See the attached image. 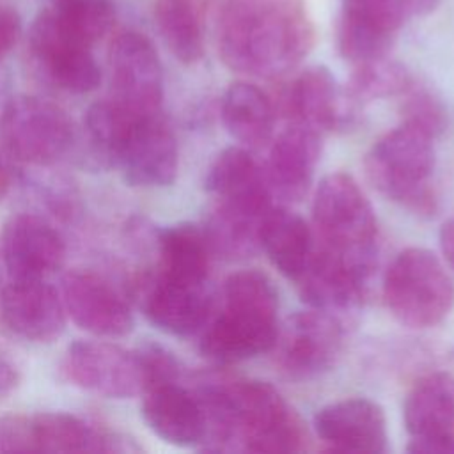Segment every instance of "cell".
Here are the masks:
<instances>
[{
  "instance_id": "cell-1",
  "label": "cell",
  "mask_w": 454,
  "mask_h": 454,
  "mask_svg": "<svg viewBox=\"0 0 454 454\" xmlns=\"http://www.w3.org/2000/svg\"><path fill=\"white\" fill-rule=\"evenodd\" d=\"M206 452L280 454L305 449V429L275 387L259 380H209L195 388Z\"/></svg>"
},
{
  "instance_id": "cell-2",
  "label": "cell",
  "mask_w": 454,
  "mask_h": 454,
  "mask_svg": "<svg viewBox=\"0 0 454 454\" xmlns=\"http://www.w3.org/2000/svg\"><path fill=\"white\" fill-rule=\"evenodd\" d=\"M316 39L305 0H220L216 46L223 64L247 76L293 71Z\"/></svg>"
},
{
  "instance_id": "cell-3",
  "label": "cell",
  "mask_w": 454,
  "mask_h": 454,
  "mask_svg": "<svg viewBox=\"0 0 454 454\" xmlns=\"http://www.w3.org/2000/svg\"><path fill=\"white\" fill-rule=\"evenodd\" d=\"M278 294L257 270H239L222 287V307L200 330L199 349L216 364H234L271 351L278 333Z\"/></svg>"
},
{
  "instance_id": "cell-4",
  "label": "cell",
  "mask_w": 454,
  "mask_h": 454,
  "mask_svg": "<svg viewBox=\"0 0 454 454\" xmlns=\"http://www.w3.org/2000/svg\"><path fill=\"white\" fill-rule=\"evenodd\" d=\"M312 231L316 241L371 277L378 254V222L374 209L344 172L325 176L312 200Z\"/></svg>"
},
{
  "instance_id": "cell-5",
  "label": "cell",
  "mask_w": 454,
  "mask_h": 454,
  "mask_svg": "<svg viewBox=\"0 0 454 454\" xmlns=\"http://www.w3.org/2000/svg\"><path fill=\"white\" fill-rule=\"evenodd\" d=\"M433 137L401 122L385 133L365 156V174L372 186L417 216L436 211L431 188L434 170Z\"/></svg>"
},
{
  "instance_id": "cell-6",
  "label": "cell",
  "mask_w": 454,
  "mask_h": 454,
  "mask_svg": "<svg viewBox=\"0 0 454 454\" xmlns=\"http://www.w3.org/2000/svg\"><path fill=\"white\" fill-rule=\"evenodd\" d=\"M383 300L401 325L433 328L454 307V280L434 252L410 247L390 262L383 278Z\"/></svg>"
},
{
  "instance_id": "cell-7",
  "label": "cell",
  "mask_w": 454,
  "mask_h": 454,
  "mask_svg": "<svg viewBox=\"0 0 454 454\" xmlns=\"http://www.w3.org/2000/svg\"><path fill=\"white\" fill-rule=\"evenodd\" d=\"M74 140L69 115L50 99L18 94L2 106L0 142L9 156L25 165H55L69 154Z\"/></svg>"
},
{
  "instance_id": "cell-8",
  "label": "cell",
  "mask_w": 454,
  "mask_h": 454,
  "mask_svg": "<svg viewBox=\"0 0 454 454\" xmlns=\"http://www.w3.org/2000/svg\"><path fill=\"white\" fill-rule=\"evenodd\" d=\"M204 188L215 200L213 215L252 229H259L273 206L264 168L245 147L223 149L209 165Z\"/></svg>"
},
{
  "instance_id": "cell-9",
  "label": "cell",
  "mask_w": 454,
  "mask_h": 454,
  "mask_svg": "<svg viewBox=\"0 0 454 454\" xmlns=\"http://www.w3.org/2000/svg\"><path fill=\"white\" fill-rule=\"evenodd\" d=\"M344 328L333 312L309 309L278 326L271 348L278 369L293 380H312L330 371L342 353Z\"/></svg>"
},
{
  "instance_id": "cell-10",
  "label": "cell",
  "mask_w": 454,
  "mask_h": 454,
  "mask_svg": "<svg viewBox=\"0 0 454 454\" xmlns=\"http://www.w3.org/2000/svg\"><path fill=\"white\" fill-rule=\"evenodd\" d=\"M28 44L37 67L60 90L87 94L101 83V69L90 51L92 46L73 34L50 7L34 20Z\"/></svg>"
},
{
  "instance_id": "cell-11",
  "label": "cell",
  "mask_w": 454,
  "mask_h": 454,
  "mask_svg": "<svg viewBox=\"0 0 454 454\" xmlns=\"http://www.w3.org/2000/svg\"><path fill=\"white\" fill-rule=\"evenodd\" d=\"M62 371L73 385L108 399H129L147 387L140 351L108 340L82 339L69 344Z\"/></svg>"
},
{
  "instance_id": "cell-12",
  "label": "cell",
  "mask_w": 454,
  "mask_h": 454,
  "mask_svg": "<svg viewBox=\"0 0 454 454\" xmlns=\"http://www.w3.org/2000/svg\"><path fill=\"white\" fill-rule=\"evenodd\" d=\"M112 96L137 114H158L163 101V67L153 43L140 32L124 30L108 48Z\"/></svg>"
},
{
  "instance_id": "cell-13",
  "label": "cell",
  "mask_w": 454,
  "mask_h": 454,
  "mask_svg": "<svg viewBox=\"0 0 454 454\" xmlns=\"http://www.w3.org/2000/svg\"><path fill=\"white\" fill-rule=\"evenodd\" d=\"M417 4L419 0H342L339 53L353 64L387 55Z\"/></svg>"
},
{
  "instance_id": "cell-14",
  "label": "cell",
  "mask_w": 454,
  "mask_h": 454,
  "mask_svg": "<svg viewBox=\"0 0 454 454\" xmlns=\"http://www.w3.org/2000/svg\"><path fill=\"white\" fill-rule=\"evenodd\" d=\"M67 314L60 291L46 278L7 275L0 282V323L28 342H51L62 335Z\"/></svg>"
},
{
  "instance_id": "cell-15",
  "label": "cell",
  "mask_w": 454,
  "mask_h": 454,
  "mask_svg": "<svg viewBox=\"0 0 454 454\" xmlns=\"http://www.w3.org/2000/svg\"><path fill=\"white\" fill-rule=\"evenodd\" d=\"M60 296L66 314L90 335L115 339L128 335L135 326L124 296L94 271H67L60 280Z\"/></svg>"
},
{
  "instance_id": "cell-16",
  "label": "cell",
  "mask_w": 454,
  "mask_h": 454,
  "mask_svg": "<svg viewBox=\"0 0 454 454\" xmlns=\"http://www.w3.org/2000/svg\"><path fill=\"white\" fill-rule=\"evenodd\" d=\"M115 165L129 186L163 188L174 183L179 167L177 142L161 112L137 119Z\"/></svg>"
},
{
  "instance_id": "cell-17",
  "label": "cell",
  "mask_w": 454,
  "mask_h": 454,
  "mask_svg": "<svg viewBox=\"0 0 454 454\" xmlns=\"http://www.w3.org/2000/svg\"><path fill=\"white\" fill-rule=\"evenodd\" d=\"M0 255L11 277L48 278L62 268L66 243L44 218L32 213H16L4 223Z\"/></svg>"
},
{
  "instance_id": "cell-18",
  "label": "cell",
  "mask_w": 454,
  "mask_h": 454,
  "mask_svg": "<svg viewBox=\"0 0 454 454\" xmlns=\"http://www.w3.org/2000/svg\"><path fill=\"white\" fill-rule=\"evenodd\" d=\"M314 431L332 450L369 454L387 450L385 411L367 397H346L323 406L314 415Z\"/></svg>"
},
{
  "instance_id": "cell-19",
  "label": "cell",
  "mask_w": 454,
  "mask_h": 454,
  "mask_svg": "<svg viewBox=\"0 0 454 454\" xmlns=\"http://www.w3.org/2000/svg\"><path fill=\"white\" fill-rule=\"evenodd\" d=\"M323 135L296 122L271 140L264 167L271 195L284 202H300L310 190L323 149Z\"/></svg>"
},
{
  "instance_id": "cell-20",
  "label": "cell",
  "mask_w": 454,
  "mask_h": 454,
  "mask_svg": "<svg viewBox=\"0 0 454 454\" xmlns=\"http://www.w3.org/2000/svg\"><path fill=\"white\" fill-rule=\"evenodd\" d=\"M151 325L174 337L199 333L211 317L213 298L207 284L177 282L156 275L142 298Z\"/></svg>"
},
{
  "instance_id": "cell-21",
  "label": "cell",
  "mask_w": 454,
  "mask_h": 454,
  "mask_svg": "<svg viewBox=\"0 0 454 454\" xmlns=\"http://www.w3.org/2000/svg\"><path fill=\"white\" fill-rule=\"evenodd\" d=\"M367 280L365 273L316 241L314 254L296 286L309 307L342 312L362 301Z\"/></svg>"
},
{
  "instance_id": "cell-22",
  "label": "cell",
  "mask_w": 454,
  "mask_h": 454,
  "mask_svg": "<svg viewBox=\"0 0 454 454\" xmlns=\"http://www.w3.org/2000/svg\"><path fill=\"white\" fill-rule=\"evenodd\" d=\"M142 395V419L158 438L176 447L199 449L204 415L195 390L179 381H167L147 388Z\"/></svg>"
},
{
  "instance_id": "cell-23",
  "label": "cell",
  "mask_w": 454,
  "mask_h": 454,
  "mask_svg": "<svg viewBox=\"0 0 454 454\" xmlns=\"http://www.w3.org/2000/svg\"><path fill=\"white\" fill-rule=\"evenodd\" d=\"M284 112L289 122L310 128L323 137L340 128L348 115L335 78L323 66L307 67L289 83Z\"/></svg>"
},
{
  "instance_id": "cell-24",
  "label": "cell",
  "mask_w": 454,
  "mask_h": 454,
  "mask_svg": "<svg viewBox=\"0 0 454 454\" xmlns=\"http://www.w3.org/2000/svg\"><path fill=\"white\" fill-rule=\"evenodd\" d=\"M403 422L410 443L454 436V378L449 372L420 378L404 399Z\"/></svg>"
},
{
  "instance_id": "cell-25",
  "label": "cell",
  "mask_w": 454,
  "mask_h": 454,
  "mask_svg": "<svg viewBox=\"0 0 454 454\" xmlns=\"http://www.w3.org/2000/svg\"><path fill=\"white\" fill-rule=\"evenodd\" d=\"M34 452H122L124 440L66 411L30 415Z\"/></svg>"
},
{
  "instance_id": "cell-26",
  "label": "cell",
  "mask_w": 454,
  "mask_h": 454,
  "mask_svg": "<svg viewBox=\"0 0 454 454\" xmlns=\"http://www.w3.org/2000/svg\"><path fill=\"white\" fill-rule=\"evenodd\" d=\"M259 248L286 278L296 282L314 254L316 236L298 213L271 206L259 227Z\"/></svg>"
},
{
  "instance_id": "cell-27",
  "label": "cell",
  "mask_w": 454,
  "mask_h": 454,
  "mask_svg": "<svg viewBox=\"0 0 454 454\" xmlns=\"http://www.w3.org/2000/svg\"><path fill=\"white\" fill-rule=\"evenodd\" d=\"M158 275L190 284H207L209 264L215 257L204 227L176 223L158 231Z\"/></svg>"
},
{
  "instance_id": "cell-28",
  "label": "cell",
  "mask_w": 454,
  "mask_h": 454,
  "mask_svg": "<svg viewBox=\"0 0 454 454\" xmlns=\"http://www.w3.org/2000/svg\"><path fill=\"white\" fill-rule=\"evenodd\" d=\"M220 117L231 137L245 147H262L273 138L275 106L254 83H232L222 98Z\"/></svg>"
},
{
  "instance_id": "cell-29",
  "label": "cell",
  "mask_w": 454,
  "mask_h": 454,
  "mask_svg": "<svg viewBox=\"0 0 454 454\" xmlns=\"http://www.w3.org/2000/svg\"><path fill=\"white\" fill-rule=\"evenodd\" d=\"M138 117L142 114L133 112L114 98L92 103L83 117L85 153L98 165H115L121 147Z\"/></svg>"
},
{
  "instance_id": "cell-30",
  "label": "cell",
  "mask_w": 454,
  "mask_h": 454,
  "mask_svg": "<svg viewBox=\"0 0 454 454\" xmlns=\"http://www.w3.org/2000/svg\"><path fill=\"white\" fill-rule=\"evenodd\" d=\"M154 20L161 39L183 64L204 53V30L199 0H154Z\"/></svg>"
},
{
  "instance_id": "cell-31",
  "label": "cell",
  "mask_w": 454,
  "mask_h": 454,
  "mask_svg": "<svg viewBox=\"0 0 454 454\" xmlns=\"http://www.w3.org/2000/svg\"><path fill=\"white\" fill-rule=\"evenodd\" d=\"M349 82V94L355 101H374L392 96H403L413 80L404 66L387 59V55L355 64Z\"/></svg>"
},
{
  "instance_id": "cell-32",
  "label": "cell",
  "mask_w": 454,
  "mask_h": 454,
  "mask_svg": "<svg viewBox=\"0 0 454 454\" xmlns=\"http://www.w3.org/2000/svg\"><path fill=\"white\" fill-rule=\"evenodd\" d=\"M50 9L90 46L110 30L115 20V0H51Z\"/></svg>"
},
{
  "instance_id": "cell-33",
  "label": "cell",
  "mask_w": 454,
  "mask_h": 454,
  "mask_svg": "<svg viewBox=\"0 0 454 454\" xmlns=\"http://www.w3.org/2000/svg\"><path fill=\"white\" fill-rule=\"evenodd\" d=\"M401 122L436 138L445 129L447 117L440 101L431 92H427L426 89H419L413 83L403 94Z\"/></svg>"
},
{
  "instance_id": "cell-34",
  "label": "cell",
  "mask_w": 454,
  "mask_h": 454,
  "mask_svg": "<svg viewBox=\"0 0 454 454\" xmlns=\"http://www.w3.org/2000/svg\"><path fill=\"white\" fill-rule=\"evenodd\" d=\"M0 452H34L30 415L7 413L0 417Z\"/></svg>"
},
{
  "instance_id": "cell-35",
  "label": "cell",
  "mask_w": 454,
  "mask_h": 454,
  "mask_svg": "<svg viewBox=\"0 0 454 454\" xmlns=\"http://www.w3.org/2000/svg\"><path fill=\"white\" fill-rule=\"evenodd\" d=\"M21 35V18L9 7L0 5V60H4L18 44Z\"/></svg>"
},
{
  "instance_id": "cell-36",
  "label": "cell",
  "mask_w": 454,
  "mask_h": 454,
  "mask_svg": "<svg viewBox=\"0 0 454 454\" xmlns=\"http://www.w3.org/2000/svg\"><path fill=\"white\" fill-rule=\"evenodd\" d=\"M20 385V372L16 365L0 355V401L7 399Z\"/></svg>"
},
{
  "instance_id": "cell-37",
  "label": "cell",
  "mask_w": 454,
  "mask_h": 454,
  "mask_svg": "<svg viewBox=\"0 0 454 454\" xmlns=\"http://www.w3.org/2000/svg\"><path fill=\"white\" fill-rule=\"evenodd\" d=\"M438 243L447 266L454 271V216L445 220L438 232Z\"/></svg>"
},
{
  "instance_id": "cell-38",
  "label": "cell",
  "mask_w": 454,
  "mask_h": 454,
  "mask_svg": "<svg viewBox=\"0 0 454 454\" xmlns=\"http://www.w3.org/2000/svg\"><path fill=\"white\" fill-rule=\"evenodd\" d=\"M9 188H11V174H9V168L4 161V158L0 156V202L9 193Z\"/></svg>"
}]
</instances>
